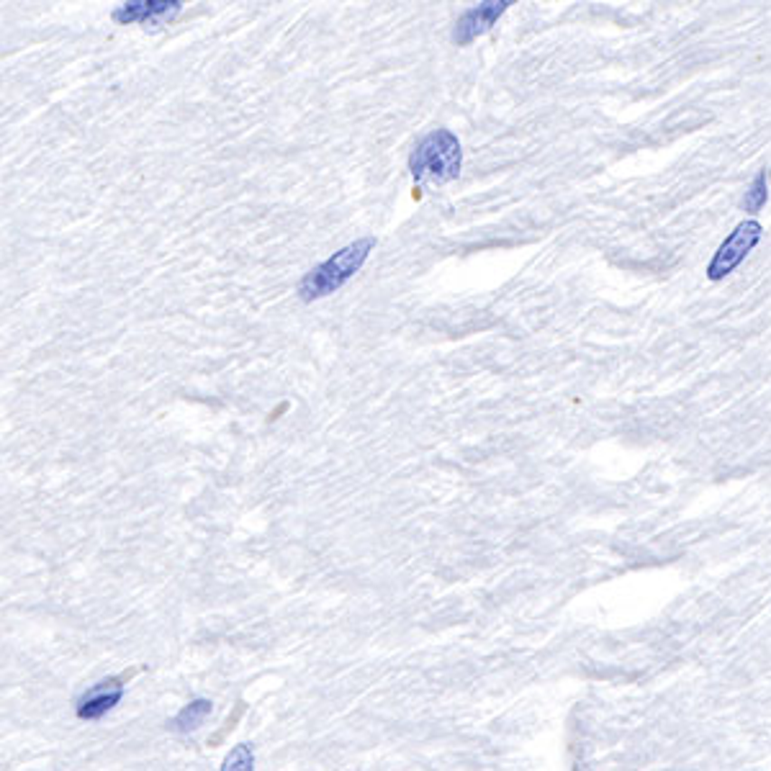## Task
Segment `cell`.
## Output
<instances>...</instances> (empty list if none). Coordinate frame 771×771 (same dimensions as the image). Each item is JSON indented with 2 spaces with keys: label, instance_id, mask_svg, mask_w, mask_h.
I'll return each instance as SVG.
<instances>
[{
  "label": "cell",
  "instance_id": "cell-10",
  "mask_svg": "<svg viewBox=\"0 0 771 771\" xmlns=\"http://www.w3.org/2000/svg\"><path fill=\"white\" fill-rule=\"evenodd\" d=\"M245 710H247L245 702H237V707H234V712H231L230 718H227V722H224V728H221V730H219V733H216V736H213V738L209 740V743H212V746H219V743H221V740L227 738V736H230L231 730H234V728H237V722L242 720V715H245Z\"/></svg>",
  "mask_w": 771,
  "mask_h": 771
},
{
  "label": "cell",
  "instance_id": "cell-6",
  "mask_svg": "<svg viewBox=\"0 0 771 771\" xmlns=\"http://www.w3.org/2000/svg\"><path fill=\"white\" fill-rule=\"evenodd\" d=\"M185 0H127L116 8L114 21L118 24H163L173 18Z\"/></svg>",
  "mask_w": 771,
  "mask_h": 771
},
{
  "label": "cell",
  "instance_id": "cell-3",
  "mask_svg": "<svg viewBox=\"0 0 771 771\" xmlns=\"http://www.w3.org/2000/svg\"><path fill=\"white\" fill-rule=\"evenodd\" d=\"M764 237V227L756 221V219H746L740 221L736 230L730 231V237L718 247L715 258L707 265V278L710 280H722L728 278L736 268H738Z\"/></svg>",
  "mask_w": 771,
  "mask_h": 771
},
{
  "label": "cell",
  "instance_id": "cell-5",
  "mask_svg": "<svg viewBox=\"0 0 771 771\" xmlns=\"http://www.w3.org/2000/svg\"><path fill=\"white\" fill-rule=\"evenodd\" d=\"M136 672L139 669L124 672L121 676L106 679V682L96 684L93 690H88V694L78 702V718L80 720H99L108 710H114L118 705V700L124 697V682H129Z\"/></svg>",
  "mask_w": 771,
  "mask_h": 771
},
{
  "label": "cell",
  "instance_id": "cell-7",
  "mask_svg": "<svg viewBox=\"0 0 771 771\" xmlns=\"http://www.w3.org/2000/svg\"><path fill=\"white\" fill-rule=\"evenodd\" d=\"M209 715H212V702H209V700H193V702H188V705L183 707L173 720L167 722V728H170L173 733L185 736V733L198 730Z\"/></svg>",
  "mask_w": 771,
  "mask_h": 771
},
{
  "label": "cell",
  "instance_id": "cell-2",
  "mask_svg": "<svg viewBox=\"0 0 771 771\" xmlns=\"http://www.w3.org/2000/svg\"><path fill=\"white\" fill-rule=\"evenodd\" d=\"M460 163H463V152H460L458 136L447 129H435L414 147L409 157V170L417 183L443 185V183L458 178Z\"/></svg>",
  "mask_w": 771,
  "mask_h": 771
},
{
  "label": "cell",
  "instance_id": "cell-11",
  "mask_svg": "<svg viewBox=\"0 0 771 771\" xmlns=\"http://www.w3.org/2000/svg\"><path fill=\"white\" fill-rule=\"evenodd\" d=\"M286 409H288V404H280L278 411H273V414H270V419H278L280 414H283V411H286Z\"/></svg>",
  "mask_w": 771,
  "mask_h": 771
},
{
  "label": "cell",
  "instance_id": "cell-9",
  "mask_svg": "<svg viewBox=\"0 0 771 771\" xmlns=\"http://www.w3.org/2000/svg\"><path fill=\"white\" fill-rule=\"evenodd\" d=\"M221 769L224 771H249L255 769V754H252V748L247 746V743H242V746H237L234 751H231L227 758H224V764H221Z\"/></svg>",
  "mask_w": 771,
  "mask_h": 771
},
{
  "label": "cell",
  "instance_id": "cell-4",
  "mask_svg": "<svg viewBox=\"0 0 771 771\" xmlns=\"http://www.w3.org/2000/svg\"><path fill=\"white\" fill-rule=\"evenodd\" d=\"M517 0H481L476 8L465 11L458 18L456 29H453V42L458 47H468L471 42H476L478 36L492 29L499 18L509 11V5H514Z\"/></svg>",
  "mask_w": 771,
  "mask_h": 771
},
{
  "label": "cell",
  "instance_id": "cell-8",
  "mask_svg": "<svg viewBox=\"0 0 771 771\" xmlns=\"http://www.w3.org/2000/svg\"><path fill=\"white\" fill-rule=\"evenodd\" d=\"M766 201H769V185H766V170H761L754 178V183H751V188L746 191L740 206H743V212L758 213L766 206Z\"/></svg>",
  "mask_w": 771,
  "mask_h": 771
},
{
  "label": "cell",
  "instance_id": "cell-1",
  "mask_svg": "<svg viewBox=\"0 0 771 771\" xmlns=\"http://www.w3.org/2000/svg\"><path fill=\"white\" fill-rule=\"evenodd\" d=\"M373 247H376V240H373V237H365V240H358V242H353V245L343 247V249L334 252L329 260L316 265L314 270H309V273L304 276V280L298 283V296H301L304 301H316V298H324V296L340 291L347 280L361 270Z\"/></svg>",
  "mask_w": 771,
  "mask_h": 771
}]
</instances>
